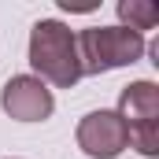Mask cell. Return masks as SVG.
<instances>
[{"mask_svg":"<svg viewBox=\"0 0 159 159\" xmlns=\"http://www.w3.org/2000/svg\"><path fill=\"white\" fill-rule=\"evenodd\" d=\"M30 67L34 78L56 89H74L81 81V59H78V37L59 19H41L30 30Z\"/></svg>","mask_w":159,"mask_h":159,"instance_id":"cell-1","label":"cell"},{"mask_svg":"<svg viewBox=\"0 0 159 159\" xmlns=\"http://www.w3.org/2000/svg\"><path fill=\"white\" fill-rule=\"evenodd\" d=\"M148 41L126 26H89L78 34V59L81 74H107L115 67H129L144 56Z\"/></svg>","mask_w":159,"mask_h":159,"instance_id":"cell-2","label":"cell"},{"mask_svg":"<svg viewBox=\"0 0 159 159\" xmlns=\"http://www.w3.org/2000/svg\"><path fill=\"white\" fill-rule=\"evenodd\" d=\"M0 107H4L7 119H15V122H44L56 111V96H52V89L41 78L15 74L0 89Z\"/></svg>","mask_w":159,"mask_h":159,"instance_id":"cell-3","label":"cell"},{"mask_svg":"<svg viewBox=\"0 0 159 159\" xmlns=\"http://www.w3.org/2000/svg\"><path fill=\"white\" fill-rule=\"evenodd\" d=\"M129 144V133H126V122L119 119V111H89L78 122V148L89 159H115L126 152Z\"/></svg>","mask_w":159,"mask_h":159,"instance_id":"cell-4","label":"cell"},{"mask_svg":"<svg viewBox=\"0 0 159 159\" xmlns=\"http://www.w3.org/2000/svg\"><path fill=\"white\" fill-rule=\"evenodd\" d=\"M119 119L126 122V129L144 126V122H159V85L148 78L129 81L119 93Z\"/></svg>","mask_w":159,"mask_h":159,"instance_id":"cell-5","label":"cell"},{"mask_svg":"<svg viewBox=\"0 0 159 159\" xmlns=\"http://www.w3.org/2000/svg\"><path fill=\"white\" fill-rule=\"evenodd\" d=\"M119 19L126 30H137V34H144V30H156L159 22V7L152 0H119Z\"/></svg>","mask_w":159,"mask_h":159,"instance_id":"cell-6","label":"cell"},{"mask_svg":"<svg viewBox=\"0 0 159 159\" xmlns=\"http://www.w3.org/2000/svg\"><path fill=\"white\" fill-rule=\"evenodd\" d=\"M126 133H129V144H126V148H133V152H141V156H148V159L159 156V122L133 126V129H126Z\"/></svg>","mask_w":159,"mask_h":159,"instance_id":"cell-7","label":"cell"},{"mask_svg":"<svg viewBox=\"0 0 159 159\" xmlns=\"http://www.w3.org/2000/svg\"><path fill=\"white\" fill-rule=\"evenodd\" d=\"M7 159H15V156H7Z\"/></svg>","mask_w":159,"mask_h":159,"instance_id":"cell-8","label":"cell"}]
</instances>
